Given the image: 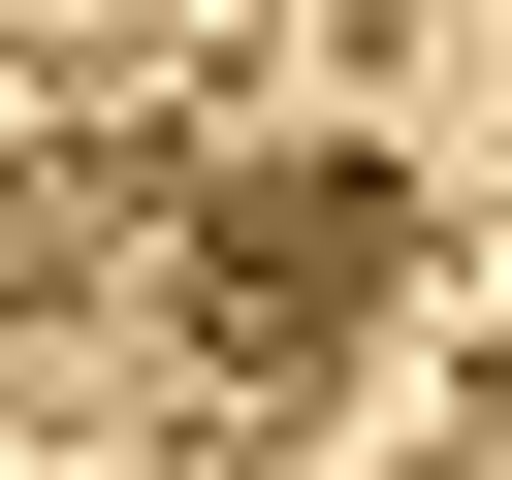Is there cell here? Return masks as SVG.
<instances>
[{"label": "cell", "mask_w": 512, "mask_h": 480, "mask_svg": "<svg viewBox=\"0 0 512 480\" xmlns=\"http://www.w3.org/2000/svg\"><path fill=\"white\" fill-rule=\"evenodd\" d=\"M384 288H416V192H384V160H192V224H160L192 416H320V384L384 352Z\"/></svg>", "instance_id": "cell-1"}, {"label": "cell", "mask_w": 512, "mask_h": 480, "mask_svg": "<svg viewBox=\"0 0 512 480\" xmlns=\"http://www.w3.org/2000/svg\"><path fill=\"white\" fill-rule=\"evenodd\" d=\"M160 224H192V160H32L0 192V288H160Z\"/></svg>", "instance_id": "cell-2"}]
</instances>
